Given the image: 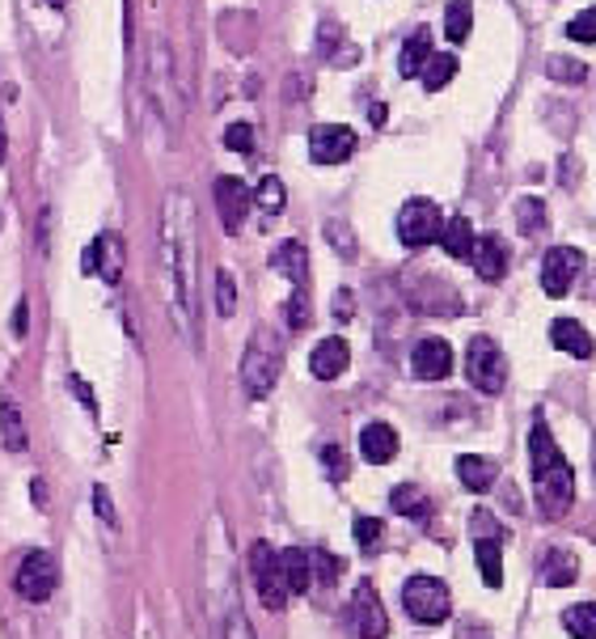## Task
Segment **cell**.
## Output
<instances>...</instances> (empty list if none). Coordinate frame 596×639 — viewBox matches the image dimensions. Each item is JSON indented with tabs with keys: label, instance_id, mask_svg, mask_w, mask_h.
<instances>
[{
	"label": "cell",
	"instance_id": "1",
	"mask_svg": "<svg viewBox=\"0 0 596 639\" xmlns=\"http://www.w3.org/2000/svg\"><path fill=\"white\" fill-rule=\"evenodd\" d=\"M161 276L169 318L187 343H199V301H195V208L187 191H169L161 208Z\"/></svg>",
	"mask_w": 596,
	"mask_h": 639
},
{
	"label": "cell",
	"instance_id": "2",
	"mask_svg": "<svg viewBox=\"0 0 596 639\" xmlns=\"http://www.w3.org/2000/svg\"><path fill=\"white\" fill-rule=\"evenodd\" d=\"M279 373H283V339L271 326H258L250 335V348L241 360V386L250 399H267L276 390Z\"/></svg>",
	"mask_w": 596,
	"mask_h": 639
},
{
	"label": "cell",
	"instance_id": "3",
	"mask_svg": "<svg viewBox=\"0 0 596 639\" xmlns=\"http://www.w3.org/2000/svg\"><path fill=\"white\" fill-rule=\"evenodd\" d=\"M144 85H149V98H153V111L169 127H178L182 120V98H178V80H174V55H169V42L153 39L149 42V68H144Z\"/></svg>",
	"mask_w": 596,
	"mask_h": 639
},
{
	"label": "cell",
	"instance_id": "4",
	"mask_svg": "<svg viewBox=\"0 0 596 639\" xmlns=\"http://www.w3.org/2000/svg\"><path fill=\"white\" fill-rule=\"evenodd\" d=\"M466 377L470 386L482 394H499L504 381H508V360L499 352V343L491 335H474L470 348H466Z\"/></svg>",
	"mask_w": 596,
	"mask_h": 639
},
{
	"label": "cell",
	"instance_id": "5",
	"mask_svg": "<svg viewBox=\"0 0 596 639\" xmlns=\"http://www.w3.org/2000/svg\"><path fill=\"white\" fill-rule=\"evenodd\" d=\"M402 605H406V614L415 618V623H444L448 618V610H453V601H448V585L436 580V576H410L406 580V589H402Z\"/></svg>",
	"mask_w": 596,
	"mask_h": 639
},
{
	"label": "cell",
	"instance_id": "6",
	"mask_svg": "<svg viewBox=\"0 0 596 639\" xmlns=\"http://www.w3.org/2000/svg\"><path fill=\"white\" fill-rule=\"evenodd\" d=\"M250 572H254V589H258V598L267 610H283L288 605V585H283V572H279V551L267 542V538H258L254 547H250Z\"/></svg>",
	"mask_w": 596,
	"mask_h": 639
},
{
	"label": "cell",
	"instance_id": "7",
	"mask_svg": "<svg viewBox=\"0 0 596 639\" xmlns=\"http://www.w3.org/2000/svg\"><path fill=\"white\" fill-rule=\"evenodd\" d=\"M440 225H444V216H440V208L432 200H406L402 212H397V238L410 250L432 246L440 238Z\"/></svg>",
	"mask_w": 596,
	"mask_h": 639
},
{
	"label": "cell",
	"instance_id": "8",
	"mask_svg": "<svg viewBox=\"0 0 596 639\" xmlns=\"http://www.w3.org/2000/svg\"><path fill=\"white\" fill-rule=\"evenodd\" d=\"M55 585H60V563L47 551H30L17 567V576H13V589L26 601H47L55 593Z\"/></svg>",
	"mask_w": 596,
	"mask_h": 639
},
{
	"label": "cell",
	"instance_id": "9",
	"mask_svg": "<svg viewBox=\"0 0 596 639\" xmlns=\"http://www.w3.org/2000/svg\"><path fill=\"white\" fill-rule=\"evenodd\" d=\"M533 496H537V504H542V513L546 517H562L567 509H571V500H575V475H571V466H567V458L555 462L550 471H542V475H533Z\"/></svg>",
	"mask_w": 596,
	"mask_h": 639
},
{
	"label": "cell",
	"instance_id": "10",
	"mask_svg": "<svg viewBox=\"0 0 596 639\" xmlns=\"http://www.w3.org/2000/svg\"><path fill=\"white\" fill-rule=\"evenodd\" d=\"M580 272H584V254L575 246L546 250V259H542V288H546V297H567L575 288V280H580Z\"/></svg>",
	"mask_w": 596,
	"mask_h": 639
},
{
	"label": "cell",
	"instance_id": "11",
	"mask_svg": "<svg viewBox=\"0 0 596 639\" xmlns=\"http://www.w3.org/2000/svg\"><path fill=\"white\" fill-rule=\"evenodd\" d=\"M356 153V131L343 127V123H318L309 131V158L318 165H343V161Z\"/></svg>",
	"mask_w": 596,
	"mask_h": 639
},
{
	"label": "cell",
	"instance_id": "12",
	"mask_svg": "<svg viewBox=\"0 0 596 639\" xmlns=\"http://www.w3.org/2000/svg\"><path fill=\"white\" fill-rule=\"evenodd\" d=\"M250 208H254V191L241 183V178H216V212H220V225H225V234H238L241 221L250 216Z\"/></svg>",
	"mask_w": 596,
	"mask_h": 639
},
{
	"label": "cell",
	"instance_id": "13",
	"mask_svg": "<svg viewBox=\"0 0 596 639\" xmlns=\"http://www.w3.org/2000/svg\"><path fill=\"white\" fill-rule=\"evenodd\" d=\"M352 623H356L359 639H385L390 636V614L377 598L372 585H359L356 598H352Z\"/></svg>",
	"mask_w": 596,
	"mask_h": 639
},
{
	"label": "cell",
	"instance_id": "14",
	"mask_svg": "<svg viewBox=\"0 0 596 639\" xmlns=\"http://www.w3.org/2000/svg\"><path fill=\"white\" fill-rule=\"evenodd\" d=\"M410 368H415L419 381H444V377L453 373V348H448L440 335H428V339L415 343Z\"/></svg>",
	"mask_w": 596,
	"mask_h": 639
},
{
	"label": "cell",
	"instance_id": "15",
	"mask_svg": "<svg viewBox=\"0 0 596 639\" xmlns=\"http://www.w3.org/2000/svg\"><path fill=\"white\" fill-rule=\"evenodd\" d=\"M85 272L89 276H102L106 284L123 280V241L119 234H98L85 250Z\"/></svg>",
	"mask_w": 596,
	"mask_h": 639
},
{
	"label": "cell",
	"instance_id": "16",
	"mask_svg": "<svg viewBox=\"0 0 596 639\" xmlns=\"http://www.w3.org/2000/svg\"><path fill=\"white\" fill-rule=\"evenodd\" d=\"M347 364H352V348H347L339 335L321 339L318 348H314V356H309V368H314V377H321V381L343 377V373H347Z\"/></svg>",
	"mask_w": 596,
	"mask_h": 639
},
{
	"label": "cell",
	"instance_id": "17",
	"mask_svg": "<svg viewBox=\"0 0 596 639\" xmlns=\"http://www.w3.org/2000/svg\"><path fill=\"white\" fill-rule=\"evenodd\" d=\"M470 263H474V272L482 280H499V276L508 272V246H504V238H499V234H482V238H474Z\"/></svg>",
	"mask_w": 596,
	"mask_h": 639
},
{
	"label": "cell",
	"instance_id": "18",
	"mask_svg": "<svg viewBox=\"0 0 596 639\" xmlns=\"http://www.w3.org/2000/svg\"><path fill=\"white\" fill-rule=\"evenodd\" d=\"M550 343H555L558 352H567V356L575 360H593V335L584 330V322L575 318H555L550 322Z\"/></svg>",
	"mask_w": 596,
	"mask_h": 639
},
{
	"label": "cell",
	"instance_id": "19",
	"mask_svg": "<svg viewBox=\"0 0 596 639\" xmlns=\"http://www.w3.org/2000/svg\"><path fill=\"white\" fill-rule=\"evenodd\" d=\"M359 453H364V462L385 466V462L397 453V433L390 428V424H381V419L364 424V433H359Z\"/></svg>",
	"mask_w": 596,
	"mask_h": 639
},
{
	"label": "cell",
	"instance_id": "20",
	"mask_svg": "<svg viewBox=\"0 0 596 639\" xmlns=\"http://www.w3.org/2000/svg\"><path fill=\"white\" fill-rule=\"evenodd\" d=\"M271 267L279 276H288L292 288H309V250L301 241H279V250L271 254Z\"/></svg>",
	"mask_w": 596,
	"mask_h": 639
},
{
	"label": "cell",
	"instance_id": "21",
	"mask_svg": "<svg viewBox=\"0 0 596 639\" xmlns=\"http://www.w3.org/2000/svg\"><path fill=\"white\" fill-rule=\"evenodd\" d=\"M279 572H283V585H288V593H309V585H314V563H309V551H296V547H288V551H279Z\"/></svg>",
	"mask_w": 596,
	"mask_h": 639
},
{
	"label": "cell",
	"instance_id": "22",
	"mask_svg": "<svg viewBox=\"0 0 596 639\" xmlns=\"http://www.w3.org/2000/svg\"><path fill=\"white\" fill-rule=\"evenodd\" d=\"M432 51H436V47H432V30H428V26H419L410 39L402 42L397 73H402V77H419V73H423V64L432 60Z\"/></svg>",
	"mask_w": 596,
	"mask_h": 639
},
{
	"label": "cell",
	"instance_id": "23",
	"mask_svg": "<svg viewBox=\"0 0 596 639\" xmlns=\"http://www.w3.org/2000/svg\"><path fill=\"white\" fill-rule=\"evenodd\" d=\"M436 241L444 246L448 259H470V254H474V225H470L466 216H448V221L440 225Z\"/></svg>",
	"mask_w": 596,
	"mask_h": 639
},
{
	"label": "cell",
	"instance_id": "24",
	"mask_svg": "<svg viewBox=\"0 0 596 639\" xmlns=\"http://www.w3.org/2000/svg\"><path fill=\"white\" fill-rule=\"evenodd\" d=\"M555 462H562V453H558L550 428H546L542 419H533V428H529V471L542 475V471H550Z\"/></svg>",
	"mask_w": 596,
	"mask_h": 639
},
{
	"label": "cell",
	"instance_id": "25",
	"mask_svg": "<svg viewBox=\"0 0 596 639\" xmlns=\"http://www.w3.org/2000/svg\"><path fill=\"white\" fill-rule=\"evenodd\" d=\"M457 479L466 483V491H491V483L499 479V466L491 458L466 453V458H457Z\"/></svg>",
	"mask_w": 596,
	"mask_h": 639
},
{
	"label": "cell",
	"instance_id": "26",
	"mask_svg": "<svg viewBox=\"0 0 596 639\" xmlns=\"http://www.w3.org/2000/svg\"><path fill=\"white\" fill-rule=\"evenodd\" d=\"M474 560H478V572H482V585H486V589H499V585H504V555H499V542H495V538H478Z\"/></svg>",
	"mask_w": 596,
	"mask_h": 639
},
{
	"label": "cell",
	"instance_id": "27",
	"mask_svg": "<svg viewBox=\"0 0 596 639\" xmlns=\"http://www.w3.org/2000/svg\"><path fill=\"white\" fill-rule=\"evenodd\" d=\"M0 437H4V449L9 453H26V424H22V411H17V402H4L0 406Z\"/></svg>",
	"mask_w": 596,
	"mask_h": 639
},
{
	"label": "cell",
	"instance_id": "28",
	"mask_svg": "<svg viewBox=\"0 0 596 639\" xmlns=\"http://www.w3.org/2000/svg\"><path fill=\"white\" fill-rule=\"evenodd\" d=\"M470 30H474V4H470V0H453V4L444 9V35L453 42H466L470 39Z\"/></svg>",
	"mask_w": 596,
	"mask_h": 639
},
{
	"label": "cell",
	"instance_id": "29",
	"mask_svg": "<svg viewBox=\"0 0 596 639\" xmlns=\"http://www.w3.org/2000/svg\"><path fill=\"white\" fill-rule=\"evenodd\" d=\"M575 576H580V567H575V555H567V551H550V555H546L542 580H546L550 589H567V585H575Z\"/></svg>",
	"mask_w": 596,
	"mask_h": 639
},
{
	"label": "cell",
	"instance_id": "30",
	"mask_svg": "<svg viewBox=\"0 0 596 639\" xmlns=\"http://www.w3.org/2000/svg\"><path fill=\"white\" fill-rule=\"evenodd\" d=\"M562 627L571 631V639H596V601H580L562 614Z\"/></svg>",
	"mask_w": 596,
	"mask_h": 639
},
{
	"label": "cell",
	"instance_id": "31",
	"mask_svg": "<svg viewBox=\"0 0 596 639\" xmlns=\"http://www.w3.org/2000/svg\"><path fill=\"white\" fill-rule=\"evenodd\" d=\"M453 77H457V55L453 51H432V60L423 64V85L428 89H444Z\"/></svg>",
	"mask_w": 596,
	"mask_h": 639
},
{
	"label": "cell",
	"instance_id": "32",
	"mask_svg": "<svg viewBox=\"0 0 596 639\" xmlns=\"http://www.w3.org/2000/svg\"><path fill=\"white\" fill-rule=\"evenodd\" d=\"M283 200H288V191H283V183H279L276 174H267V178L254 187V203H258L263 216H279V212H283Z\"/></svg>",
	"mask_w": 596,
	"mask_h": 639
},
{
	"label": "cell",
	"instance_id": "33",
	"mask_svg": "<svg viewBox=\"0 0 596 639\" xmlns=\"http://www.w3.org/2000/svg\"><path fill=\"white\" fill-rule=\"evenodd\" d=\"M517 229L524 238H533V234H542L546 229V200H533V196H524L517 203Z\"/></svg>",
	"mask_w": 596,
	"mask_h": 639
},
{
	"label": "cell",
	"instance_id": "34",
	"mask_svg": "<svg viewBox=\"0 0 596 639\" xmlns=\"http://www.w3.org/2000/svg\"><path fill=\"white\" fill-rule=\"evenodd\" d=\"M390 509H394L397 517H428V496L419 487H394Z\"/></svg>",
	"mask_w": 596,
	"mask_h": 639
},
{
	"label": "cell",
	"instance_id": "35",
	"mask_svg": "<svg viewBox=\"0 0 596 639\" xmlns=\"http://www.w3.org/2000/svg\"><path fill=\"white\" fill-rule=\"evenodd\" d=\"M216 314H220V318H233V314H238V280H233L225 267L216 272Z\"/></svg>",
	"mask_w": 596,
	"mask_h": 639
},
{
	"label": "cell",
	"instance_id": "36",
	"mask_svg": "<svg viewBox=\"0 0 596 639\" xmlns=\"http://www.w3.org/2000/svg\"><path fill=\"white\" fill-rule=\"evenodd\" d=\"M321 234H326V241H330L343 259H356V234H352V225H347V221H339V216H334V221H326V229H321Z\"/></svg>",
	"mask_w": 596,
	"mask_h": 639
},
{
	"label": "cell",
	"instance_id": "37",
	"mask_svg": "<svg viewBox=\"0 0 596 639\" xmlns=\"http://www.w3.org/2000/svg\"><path fill=\"white\" fill-rule=\"evenodd\" d=\"M546 73H550V77H555V80H562V85H567V80L575 85V80H584V77H588V68H584L580 60H567V55H550V64H546Z\"/></svg>",
	"mask_w": 596,
	"mask_h": 639
},
{
	"label": "cell",
	"instance_id": "38",
	"mask_svg": "<svg viewBox=\"0 0 596 639\" xmlns=\"http://www.w3.org/2000/svg\"><path fill=\"white\" fill-rule=\"evenodd\" d=\"M567 39L571 42H596V4L593 9H584L580 17H571V22H567Z\"/></svg>",
	"mask_w": 596,
	"mask_h": 639
},
{
	"label": "cell",
	"instance_id": "39",
	"mask_svg": "<svg viewBox=\"0 0 596 639\" xmlns=\"http://www.w3.org/2000/svg\"><path fill=\"white\" fill-rule=\"evenodd\" d=\"M225 145H229L233 153H241V158H250V153H254V127H250V123H229V127H225Z\"/></svg>",
	"mask_w": 596,
	"mask_h": 639
},
{
	"label": "cell",
	"instance_id": "40",
	"mask_svg": "<svg viewBox=\"0 0 596 639\" xmlns=\"http://www.w3.org/2000/svg\"><path fill=\"white\" fill-rule=\"evenodd\" d=\"M225 639H254V627H250V618L241 614L238 601H229V614H225Z\"/></svg>",
	"mask_w": 596,
	"mask_h": 639
},
{
	"label": "cell",
	"instance_id": "41",
	"mask_svg": "<svg viewBox=\"0 0 596 639\" xmlns=\"http://www.w3.org/2000/svg\"><path fill=\"white\" fill-rule=\"evenodd\" d=\"M288 326L292 330H305L309 326V288H296L292 301H288Z\"/></svg>",
	"mask_w": 596,
	"mask_h": 639
},
{
	"label": "cell",
	"instance_id": "42",
	"mask_svg": "<svg viewBox=\"0 0 596 639\" xmlns=\"http://www.w3.org/2000/svg\"><path fill=\"white\" fill-rule=\"evenodd\" d=\"M309 563H314V576H318L321 585H334L343 576V563L334 560V555H326V551H309Z\"/></svg>",
	"mask_w": 596,
	"mask_h": 639
},
{
	"label": "cell",
	"instance_id": "43",
	"mask_svg": "<svg viewBox=\"0 0 596 639\" xmlns=\"http://www.w3.org/2000/svg\"><path fill=\"white\" fill-rule=\"evenodd\" d=\"M321 466H326V475H334V479H347V462H343V449H321Z\"/></svg>",
	"mask_w": 596,
	"mask_h": 639
},
{
	"label": "cell",
	"instance_id": "44",
	"mask_svg": "<svg viewBox=\"0 0 596 639\" xmlns=\"http://www.w3.org/2000/svg\"><path fill=\"white\" fill-rule=\"evenodd\" d=\"M377 538H381V521H377V517H359L356 521V542H359V547H377Z\"/></svg>",
	"mask_w": 596,
	"mask_h": 639
},
{
	"label": "cell",
	"instance_id": "45",
	"mask_svg": "<svg viewBox=\"0 0 596 639\" xmlns=\"http://www.w3.org/2000/svg\"><path fill=\"white\" fill-rule=\"evenodd\" d=\"M93 509H98V517L106 521V525H115V504H111V496H106V487H93Z\"/></svg>",
	"mask_w": 596,
	"mask_h": 639
},
{
	"label": "cell",
	"instance_id": "46",
	"mask_svg": "<svg viewBox=\"0 0 596 639\" xmlns=\"http://www.w3.org/2000/svg\"><path fill=\"white\" fill-rule=\"evenodd\" d=\"M26 326H30V305H26V301H17V314H13V335L22 339V335H26Z\"/></svg>",
	"mask_w": 596,
	"mask_h": 639
},
{
	"label": "cell",
	"instance_id": "47",
	"mask_svg": "<svg viewBox=\"0 0 596 639\" xmlns=\"http://www.w3.org/2000/svg\"><path fill=\"white\" fill-rule=\"evenodd\" d=\"M73 390H77V399L85 402V406H89V411H93V415H98V402H93V394H89V386H85V381H80V377H73Z\"/></svg>",
	"mask_w": 596,
	"mask_h": 639
},
{
	"label": "cell",
	"instance_id": "48",
	"mask_svg": "<svg viewBox=\"0 0 596 639\" xmlns=\"http://www.w3.org/2000/svg\"><path fill=\"white\" fill-rule=\"evenodd\" d=\"M35 504H39V509L47 504V487H42V479H35Z\"/></svg>",
	"mask_w": 596,
	"mask_h": 639
},
{
	"label": "cell",
	"instance_id": "49",
	"mask_svg": "<svg viewBox=\"0 0 596 639\" xmlns=\"http://www.w3.org/2000/svg\"><path fill=\"white\" fill-rule=\"evenodd\" d=\"M4 153H9V136H4V123H0V161H4Z\"/></svg>",
	"mask_w": 596,
	"mask_h": 639
}]
</instances>
